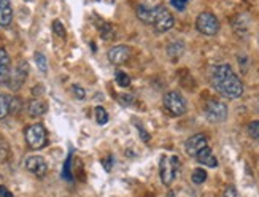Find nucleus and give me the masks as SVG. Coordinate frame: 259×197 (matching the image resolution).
<instances>
[{
	"label": "nucleus",
	"instance_id": "31",
	"mask_svg": "<svg viewBox=\"0 0 259 197\" xmlns=\"http://www.w3.org/2000/svg\"><path fill=\"white\" fill-rule=\"evenodd\" d=\"M120 102L124 104V105H131L134 102V97L131 94H123V97L120 98Z\"/></svg>",
	"mask_w": 259,
	"mask_h": 197
},
{
	"label": "nucleus",
	"instance_id": "5",
	"mask_svg": "<svg viewBox=\"0 0 259 197\" xmlns=\"http://www.w3.org/2000/svg\"><path fill=\"white\" fill-rule=\"evenodd\" d=\"M196 27L202 35L213 37L220 32V21L210 12H203L196 19Z\"/></svg>",
	"mask_w": 259,
	"mask_h": 197
},
{
	"label": "nucleus",
	"instance_id": "4",
	"mask_svg": "<svg viewBox=\"0 0 259 197\" xmlns=\"http://www.w3.org/2000/svg\"><path fill=\"white\" fill-rule=\"evenodd\" d=\"M26 141L29 148L32 150H41L48 143V134L46 129L41 124H32L26 129Z\"/></svg>",
	"mask_w": 259,
	"mask_h": 197
},
{
	"label": "nucleus",
	"instance_id": "9",
	"mask_svg": "<svg viewBox=\"0 0 259 197\" xmlns=\"http://www.w3.org/2000/svg\"><path fill=\"white\" fill-rule=\"evenodd\" d=\"M205 146H207V137H205L203 134H196V135H192L186 140L185 151H186L188 156L196 158Z\"/></svg>",
	"mask_w": 259,
	"mask_h": 197
},
{
	"label": "nucleus",
	"instance_id": "30",
	"mask_svg": "<svg viewBox=\"0 0 259 197\" xmlns=\"http://www.w3.org/2000/svg\"><path fill=\"white\" fill-rule=\"evenodd\" d=\"M223 197H237V191L234 186H228L223 192Z\"/></svg>",
	"mask_w": 259,
	"mask_h": 197
},
{
	"label": "nucleus",
	"instance_id": "21",
	"mask_svg": "<svg viewBox=\"0 0 259 197\" xmlns=\"http://www.w3.org/2000/svg\"><path fill=\"white\" fill-rule=\"evenodd\" d=\"M191 180H192L194 184H202L205 180H207V172H205L203 169H196L192 172Z\"/></svg>",
	"mask_w": 259,
	"mask_h": 197
},
{
	"label": "nucleus",
	"instance_id": "32",
	"mask_svg": "<svg viewBox=\"0 0 259 197\" xmlns=\"http://www.w3.org/2000/svg\"><path fill=\"white\" fill-rule=\"evenodd\" d=\"M0 197H13V194L10 192V191L5 188V186L0 184Z\"/></svg>",
	"mask_w": 259,
	"mask_h": 197
},
{
	"label": "nucleus",
	"instance_id": "23",
	"mask_svg": "<svg viewBox=\"0 0 259 197\" xmlns=\"http://www.w3.org/2000/svg\"><path fill=\"white\" fill-rule=\"evenodd\" d=\"M10 156V146L7 143V140L0 135V162H5Z\"/></svg>",
	"mask_w": 259,
	"mask_h": 197
},
{
	"label": "nucleus",
	"instance_id": "22",
	"mask_svg": "<svg viewBox=\"0 0 259 197\" xmlns=\"http://www.w3.org/2000/svg\"><path fill=\"white\" fill-rule=\"evenodd\" d=\"M115 80H116V83L120 84L121 87H127L129 84H131V78H129V75L124 73L123 70H118V72H116Z\"/></svg>",
	"mask_w": 259,
	"mask_h": 197
},
{
	"label": "nucleus",
	"instance_id": "8",
	"mask_svg": "<svg viewBox=\"0 0 259 197\" xmlns=\"http://www.w3.org/2000/svg\"><path fill=\"white\" fill-rule=\"evenodd\" d=\"M27 75H29V64L26 61L18 62L16 69L12 70V75H10V80H8L10 89H12V91H18L19 87L26 83Z\"/></svg>",
	"mask_w": 259,
	"mask_h": 197
},
{
	"label": "nucleus",
	"instance_id": "2",
	"mask_svg": "<svg viewBox=\"0 0 259 197\" xmlns=\"http://www.w3.org/2000/svg\"><path fill=\"white\" fill-rule=\"evenodd\" d=\"M180 169V161L177 156H163L159 162V175L166 186L172 184Z\"/></svg>",
	"mask_w": 259,
	"mask_h": 197
},
{
	"label": "nucleus",
	"instance_id": "18",
	"mask_svg": "<svg viewBox=\"0 0 259 197\" xmlns=\"http://www.w3.org/2000/svg\"><path fill=\"white\" fill-rule=\"evenodd\" d=\"M183 43L181 41H175V43H172V45L167 48V53H169V56L172 58V59H177V58H180L181 54H183Z\"/></svg>",
	"mask_w": 259,
	"mask_h": 197
},
{
	"label": "nucleus",
	"instance_id": "12",
	"mask_svg": "<svg viewBox=\"0 0 259 197\" xmlns=\"http://www.w3.org/2000/svg\"><path fill=\"white\" fill-rule=\"evenodd\" d=\"M12 75V61L5 48H0V84H8Z\"/></svg>",
	"mask_w": 259,
	"mask_h": 197
},
{
	"label": "nucleus",
	"instance_id": "11",
	"mask_svg": "<svg viewBox=\"0 0 259 197\" xmlns=\"http://www.w3.org/2000/svg\"><path fill=\"white\" fill-rule=\"evenodd\" d=\"M132 56V51L129 46L126 45H118V46H113L110 48L109 51V61L115 65H123L126 64L129 59Z\"/></svg>",
	"mask_w": 259,
	"mask_h": 197
},
{
	"label": "nucleus",
	"instance_id": "15",
	"mask_svg": "<svg viewBox=\"0 0 259 197\" xmlns=\"http://www.w3.org/2000/svg\"><path fill=\"white\" fill-rule=\"evenodd\" d=\"M27 113L32 118H40L46 113V104L40 101V98H32V101L27 104Z\"/></svg>",
	"mask_w": 259,
	"mask_h": 197
},
{
	"label": "nucleus",
	"instance_id": "1",
	"mask_svg": "<svg viewBox=\"0 0 259 197\" xmlns=\"http://www.w3.org/2000/svg\"><path fill=\"white\" fill-rule=\"evenodd\" d=\"M210 83L215 91L226 98H239L243 94V84L229 64L213 65L210 70Z\"/></svg>",
	"mask_w": 259,
	"mask_h": 197
},
{
	"label": "nucleus",
	"instance_id": "17",
	"mask_svg": "<svg viewBox=\"0 0 259 197\" xmlns=\"http://www.w3.org/2000/svg\"><path fill=\"white\" fill-rule=\"evenodd\" d=\"M10 115V95L0 92V119Z\"/></svg>",
	"mask_w": 259,
	"mask_h": 197
},
{
	"label": "nucleus",
	"instance_id": "16",
	"mask_svg": "<svg viewBox=\"0 0 259 197\" xmlns=\"http://www.w3.org/2000/svg\"><path fill=\"white\" fill-rule=\"evenodd\" d=\"M137 16L138 19L145 24H153L154 19V7H148V5H138L137 7Z\"/></svg>",
	"mask_w": 259,
	"mask_h": 197
},
{
	"label": "nucleus",
	"instance_id": "35",
	"mask_svg": "<svg viewBox=\"0 0 259 197\" xmlns=\"http://www.w3.org/2000/svg\"><path fill=\"white\" fill-rule=\"evenodd\" d=\"M257 43H259V38H257Z\"/></svg>",
	"mask_w": 259,
	"mask_h": 197
},
{
	"label": "nucleus",
	"instance_id": "27",
	"mask_svg": "<svg viewBox=\"0 0 259 197\" xmlns=\"http://www.w3.org/2000/svg\"><path fill=\"white\" fill-rule=\"evenodd\" d=\"M21 110V102L16 97H10V113H18Z\"/></svg>",
	"mask_w": 259,
	"mask_h": 197
},
{
	"label": "nucleus",
	"instance_id": "7",
	"mask_svg": "<svg viewBox=\"0 0 259 197\" xmlns=\"http://www.w3.org/2000/svg\"><path fill=\"white\" fill-rule=\"evenodd\" d=\"M164 107L172 116H181L186 113V101L180 92L170 91L164 97Z\"/></svg>",
	"mask_w": 259,
	"mask_h": 197
},
{
	"label": "nucleus",
	"instance_id": "14",
	"mask_svg": "<svg viewBox=\"0 0 259 197\" xmlns=\"http://www.w3.org/2000/svg\"><path fill=\"white\" fill-rule=\"evenodd\" d=\"M196 159H197L199 164H202V166H205V167H217L218 166V161H217V158H215V155H213L209 146H205L196 156Z\"/></svg>",
	"mask_w": 259,
	"mask_h": 197
},
{
	"label": "nucleus",
	"instance_id": "3",
	"mask_svg": "<svg viewBox=\"0 0 259 197\" xmlns=\"http://www.w3.org/2000/svg\"><path fill=\"white\" fill-rule=\"evenodd\" d=\"M203 113L210 123H223L228 118V105L220 98H210L203 107Z\"/></svg>",
	"mask_w": 259,
	"mask_h": 197
},
{
	"label": "nucleus",
	"instance_id": "6",
	"mask_svg": "<svg viewBox=\"0 0 259 197\" xmlns=\"http://www.w3.org/2000/svg\"><path fill=\"white\" fill-rule=\"evenodd\" d=\"M175 19L172 16V13L163 5H156L154 7V19H153V26L156 32H167L174 27Z\"/></svg>",
	"mask_w": 259,
	"mask_h": 197
},
{
	"label": "nucleus",
	"instance_id": "25",
	"mask_svg": "<svg viewBox=\"0 0 259 197\" xmlns=\"http://www.w3.org/2000/svg\"><path fill=\"white\" fill-rule=\"evenodd\" d=\"M248 134H250L251 138L259 140V121H251L248 124Z\"/></svg>",
	"mask_w": 259,
	"mask_h": 197
},
{
	"label": "nucleus",
	"instance_id": "19",
	"mask_svg": "<svg viewBox=\"0 0 259 197\" xmlns=\"http://www.w3.org/2000/svg\"><path fill=\"white\" fill-rule=\"evenodd\" d=\"M34 58H35V62H37V67L41 73H48V61L46 58L43 56L41 53H35L34 54Z\"/></svg>",
	"mask_w": 259,
	"mask_h": 197
},
{
	"label": "nucleus",
	"instance_id": "24",
	"mask_svg": "<svg viewBox=\"0 0 259 197\" xmlns=\"http://www.w3.org/2000/svg\"><path fill=\"white\" fill-rule=\"evenodd\" d=\"M100 35H102V38H105V40H113V38H115L113 26H110V24H103L102 29H100Z\"/></svg>",
	"mask_w": 259,
	"mask_h": 197
},
{
	"label": "nucleus",
	"instance_id": "29",
	"mask_svg": "<svg viewBox=\"0 0 259 197\" xmlns=\"http://www.w3.org/2000/svg\"><path fill=\"white\" fill-rule=\"evenodd\" d=\"M170 4L174 5L178 12H183L185 7H186V4H188V0H170Z\"/></svg>",
	"mask_w": 259,
	"mask_h": 197
},
{
	"label": "nucleus",
	"instance_id": "20",
	"mask_svg": "<svg viewBox=\"0 0 259 197\" xmlns=\"http://www.w3.org/2000/svg\"><path fill=\"white\" fill-rule=\"evenodd\" d=\"M95 121L100 126H103L107 121H109V113H107L103 107H95Z\"/></svg>",
	"mask_w": 259,
	"mask_h": 197
},
{
	"label": "nucleus",
	"instance_id": "13",
	"mask_svg": "<svg viewBox=\"0 0 259 197\" xmlns=\"http://www.w3.org/2000/svg\"><path fill=\"white\" fill-rule=\"evenodd\" d=\"M13 21V8L10 0H0V27H8Z\"/></svg>",
	"mask_w": 259,
	"mask_h": 197
},
{
	"label": "nucleus",
	"instance_id": "34",
	"mask_svg": "<svg viewBox=\"0 0 259 197\" xmlns=\"http://www.w3.org/2000/svg\"><path fill=\"white\" fill-rule=\"evenodd\" d=\"M167 197H175V192H172V191H170V192H169V195H167Z\"/></svg>",
	"mask_w": 259,
	"mask_h": 197
},
{
	"label": "nucleus",
	"instance_id": "26",
	"mask_svg": "<svg viewBox=\"0 0 259 197\" xmlns=\"http://www.w3.org/2000/svg\"><path fill=\"white\" fill-rule=\"evenodd\" d=\"M53 30H55V34L61 38L66 37V27H64V24L61 23L59 19H56L55 23H53Z\"/></svg>",
	"mask_w": 259,
	"mask_h": 197
},
{
	"label": "nucleus",
	"instance_id": "33",
	"mask_svg": "<svg viewBox=\"0 0 259 197\" xmlns=\"http://www.w3.org/2000/svg\"><path fill=\"white\" fill-rule=\"evenodd\" d=\"M103 167H105V170L110 172V169H112V158H105L103 159Z\"/></svg>",
	"mask_w": 259,
	"mask_h": 197
},
{
	"label": "nucleus",
	"instance_id": "10",
	"mask_svg": "<svg viewBox=\"0 0 259 197\" xmlns=\"http://www.w3.org/2000/svg\"><path fill=\"white\" fill-rule=\"evenodd\" d=\"M26 169L32 175H35V177L41 178V177H45L46 172H48V164L41 156H29L26 159Z\"/></svg>",
	"mask_w": 259,
	"mask_h": 197
},
{
	"label": "nucleus",
	"instance_id": "28",
	"mask_svg": "<svg viewBox=\"0 0 259 197\" xmlns=\"http://www.w3.org/2000/svg\"><path fill=\"white\" fill-rule=\"evenodd\" d=\"M72 92L75 94V97L80 98V101H83V98L86 97V92H84V89H83V87H80L78 84H73V86H72Z\"/></svg>",
	"mask_w": 259,
	"mask_h": 197
}]
</instances>
